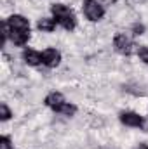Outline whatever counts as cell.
<instances>
[{"label": "cell", "instance_id": "cell-1", "mask_svg": "<svg viewBox=\"0 0 148 149\" xmlns=\"http://www.w3.org/2000/svg\"><path fill=\"white\" fill-rule=\"evenodd\" d=\"M51 12L54 14V19L58 24H61L65 30L72 31L75 26H77V17H75L73 10L65 5V3H52L51 5Z\"/></svg>", "mask_w": 148, "mask_h": 149}, {"label": "cell", "instance_id": "cell-2", "mask_svg": "<svg viewBox=\"0 0 148 149\" xmlns=\"http://www.w3.org/2000/svg\"><path fill=\"white\" fill-rule=\"evenodd\" d=\"M82 10H84V16L92 23L103 19V16H105V7L98 0H84Z\"/></svg>", "mask_w": 148, "mask_h": 149}, {"label": "cell", "instance_id": "cell-3", "mask_svg": "<svg viewBox=\"0 0 148 149\" xmlns=\"http://www.w3.org/2000/svg\"><path fill=\"white\" fill-rule=\"evenodd\" d=\"M5 23H7L9 30H16V31H30V21H28L25 16L12 14Z\"/></svg>", "mask_w": 148, "mask_h": 149}, {"label": "cell", "instance_id": "cell-4", "mask_svg": "<svg viewBox=\"0 0 148 149\" xmlns=\"http://www.w3.org/2000/svg\"><path fill=\"white\" fill-rule=\"evenodd\" d=\"M42 61L47 68H56L61 63V52L56 49H45L42 52Z\"/></svg>", "mask_w": 148, "mask_h": 149}, {"label": "cell", "instance_id": "cell-5", "mask_svg": "<svg viewBox=\"0 0 148 149\" xmlns=\"http://www.w3.org/2000/svg\"><path fill=\"white\" fill-rule=\"evenodd\" d=\"M131 43H132V40L127 37L125 33H118V35L113 37V47H115V50L120 52V54H124V56H127V50H129Z\"/></svg>", "mask_w": 148, "mask_h": 149}, {"label": "cell", "instance_id": "cell-6", "mask_svg": "<svg viewBox=\"0 0 148 149\" xmlns=\"http://www.w3.org/2000/svg\"><path fill=\"white\" fill-rule=\"evenodd\" d=\"M44 104H45V106H49V108H52V109L56 111L59 106H63V104H65V95H63L61 92H51V94H47V95H45Z\"/></svg>", "mask_w": 148, "mask_h": 149}, {"label": "cell", "instance_id": "cell-7", "mask_svg": "<svg viewBox=\"0 0 148 149\" xmlns=\"http://www.w3.org/2000/svg\"><path fill=\"white\" fill-rule=\"evenodd\" d=\"M120 121L125 125V127H140L143 118L138 114V113H132V111H122L120 113Z\"/></svg>", "mask_w": 148, "mask_h": 149}, {"label": "cell", "instance_id": "cell-8", "mask_svg": "<svg viewBox=\"0 0 148 149\" xmlns=\"http://www.w3.org/2000/svg\"><path fill=\"white\" fill-rule=\"evenodd\" d=\"M23 59L28 66H38V64H44L42 61V54L38 50H33V49H25L23 50Z\"/></svg>", "mask_w": 148, "mask_h": 149}, {"label": "cell", "instance_id": "cell-9", "mask_svg": "<svg viewBox=\"0 0 148 149\" xmlns=\"http://www.w3.org/2000/svg\"><path fill=\"white\" fill-rule=\"evenodd\" d=\"M9 38L14 45H25L30 40V31H16V30H9Z\"/></svg>", "mask_w": 148, "mask_h": 149}, {"label": "cell", "instance_id": "cell-10", "mask_svg": "<svg viewBox=\"0 0 148 149\" xmlns=\"http://www.w3.org/2000/svg\"><path fill=\"white\" fill-rule=\"evenodd\" d=\"M56 19H51V17H40L37 23V28L40 31H45V33H51L56 30Z\"/></svg>", "mask_w": 148, "mask_h": 149}, {"label": "cell", "instance_id": "cell-11", "mask_svg": "<svg viewBox=\"0 0 148 149\" xmlns=\"http://www.w3.org/2000/svg\"><path fill=\"white\" fill-rule=\"evenodd\" d=\"M56 113H59V114H63V116H73L75 113H77V106L65 102L63 106H59V108L56 109Z\"/></svg>", "mask_w": 148, "mask_h": 149}, {"label": "cell", "instance_id": "cell-12", "mask_svg": "<svg viewBox=\"0 0 148 149\" xmlns=\"http://www.w3.org/2000/svg\"><path fill=\"white\" fill-rule=\"evenodd\" d=\"M124 90H125V92H129V94H132V95H145V94H147V90H145L143 87H140L138 83L124 85Z\"/></svg>", "mask_w": 148, "mask_h": 149}, {"label": "cell", "instance_id": "cell-13", "mask_svg": "<svg viewBox=\"0 0 148 149\" xmlns=\"http://www.w3.org/2000/svg\"><path fill=\"white\" fill-rule=\"evenodd\" d=\"M11 116H12V111L9 109V106L5 102H2L0 104V120L2 121H7V120H11Z\"/></svg>", "mask_w": 148, "mask_h": 149}, {"label": "cell", "instance_id": "cell-14", "mask_svg": "<svg viewBox=\"0 0 148 149\" xmlns=\"http://www.w3.org/2000/svg\"><path fill=\"white\" fill-rule=\"evenodd\" d=\"M0 149H14V144L11 142V139L7 135L0 137Z\"/></svg>", "mask_w": 148, "mask_h": 149}, {"label": "cell", "instance_id": "cell-15", "mask_svg": "<svg viewBox=\"0 0 148 149\" xmlns=\"http://www.w3.org/2000/svg\"><path fill=\"white\" fill-rule=\"evenodd\" d=\"M131 31H132V35H136V37H140V35H143V33H145V26H143L141 23H136V24H132V28H131Z\"/></svg>", "mask_w": 148, "mask_h": 149}, {"label": "cell", "instance_id": "cell-16", "mask_svg": "<svg viewBox=\"0 0 148 149\" xmlns=\"http://www.w3.org/2000/svg\"><path fill=\"white\" fill-rule=\"evenodd\" d=\"M138 56H140V59H141L145 64H148V47H140Z\"/></svg>", "mask_w": 148, "mask_h": 149}, {"label": "cell", "instance_id": "cell-17", "mask_svg": "<svg viewBox=\"0 0 148 149\" xmlns=\"http://www.w3.org/2000/svg\"><path fill=\"white\" fill-rule=\"evenodd\" d=\"M140 128H141L143 132H147V134H148V116H147V118H143V121H141Z\"/></svg>", "mask_w": 148, "mask_h": 149}, {"label": "cell", "instance_id": "cell-18", "mask_svg": "<svg viewBox=\"0 0 148 149\" xmlns=\"http://www.w3.org/2000/svg\"><path fill=\"white\" fill-rule=\"evenodd\" d=\"M98 2H99V3H101L103 7H106V5H113V3H115L117 0H98Z\"/></svg>", "mask_w": 148, "mask_h": 149}, {"label": "cell", "instance_id": "cell-19", "mask_svg": "<svg viewBox=\"0 0 148 149\" xmlns=\"http://www.w3.org/2000/svg\"><path fill=\"white\" fill-rule=\"evenodd\" d=\"M138 149H148V144L143 142V144H140V148H138Z\"/></svg>", "mask_w": 148, "mask_h": 149}]
</instances>
